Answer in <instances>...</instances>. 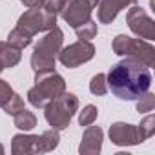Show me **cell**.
<instances>
[{
  "label": "cell",
  "instance_id": "277c9868",
  "mask_svg": "<svg viewBox=\"0 0 155 155\" xmlns=\"http://www.w3.org/2000/svg\"><path fill=\"white\" fill-rule=\"evenodd\" d=\"M44 115H46V120L49 122L51 128L55 130H64L69 126L75 111L79 110V99L73 93H62L60 97L53 99L51 102H48L44 106Z\"/></svg>",
  "mask_w": 155,
  "mask_h": 155
},
{
  "label": "cell",
  "instance_id": "44dd1931",
  "mask_svg": "<svg viewBox=\"0 0 155 155\" xmlns=\"http://www.w3.org/2000/svg\"><path fill=\"white\" fill-rule=\"evenodd\" d=\"M24 108V101H22V97L20 95H17V93H13L11 95V99L2 106V110L8 113V115H15L17 111H20Z\"/></svg>",
  "mask_w": 155,
  "mask_h": 155
},
{
  "label": "cell",
  "instance_id": "d6986e66",
  "mask_svg": "<svg viewBox=\"0 0 155 155\" xmlns=\"http://www.w3.org/2000/svg\"><path fill=\"white\" fill-rule=\"evenodd\" d=\"M90 91L93 95H106L108 93V84H106V75L104 73H97L93 79H91Z\"/></svg>",
  "mask_w": 155,
  "mask_h": 155
},
{
  "label": "cell",
  "instance_id": "7c38bea8",
  "mask_svg": "<svg viewBox=\"0 0 155 155\" xmlns=\"http://www.w3.org/2000/svg\"><path fill=\"white\" fill-rule=\"evenodd\" d=\"M102 148V130L99 126H86L79 151L81 153H99Z\"/></svg>",
  "mask_w": 155,
  "mask_h": 155
},
{
  "label": "cell",
  "instance_id": "6da1fadb",
  "mask_svg": "<svg viewBox=\"0 0 155 155\" xmlns=\"http://www.w3.org/2000/svg\"><path fill=\"white\" fill-rule=\"evenodd\" d=\"M108 90L120 101H137L151 86V71L139 58L126 57L106 75Z\"/></svg>",
  "mask_w": 155,
  "mask_h": 155
},
{
  "label": "cell",
  "instance_id": "d4e9b609",
  "mask_svg": "<svg viewBox=\"0 0 155 155\" xmlns=\"http://www.w3.org/2000/svg\"><path fill=\"white\" fill-rule=\"evenodd\" d=\"M64 2H66V0H44V4H42V8L57 15V13H60V9H62Z\"/></svg>",
  "mask_w": 155,
  "mask_h": 155
},
{
  "label": "cell",
  "instance_id": "2e32d148",
  "mask_svg": "<svg viewBox=\"0 0 155 155\" xmlns=\"http://www.w3.org/2000/svg\"><path fill=\"white\" fill-rule=\"evenodd\" d=\"M13 117H15V126H17L18 130L29 131V130H33V128L37 126V117H35V113L29 111V110H26V108H22L20 111H17Z\"/></svg>",
  "mask_w": 155,
  "mask_h": 155
},
{
  "label": "cell",
  "instance_id": "52a82bcc",
  "mask_svg": "<svg viewBox=\"0 0 155 155\" xmlns=\"http://www.w3.org/2000/svg\"><path fill=\"white\" fill-rule=\"evenodd\" d=\"M95 55V46L90 40L79 38L75 44H69L68 48L58 51V60L66 68H79L81 64L91 60Z\"/></svg>",
  "mask_w": 155,
  "mask_h": 155
},
{
  "label": "cell",
  "instance_id": "9a60e30c",
  "mask_svg": "<svg viewBox=\"0 0 155 155\" xmlns=\"http://www.w3.org/2000/svg\"><path fill=\"white\" fill-rule=\"evenodd\" d=\"M35 142H37V135H15L13 137V144H11V151L15 155L20 153H35Z\"/></svg>",
  "mask_w": 155,
  "mask_h": 155
},
{
  "label": "cell",
  "instance_id": "7a4b0ae2",
  "mask_svg": "<svg viewBox=\"0 0 155 155\" xmlns=\"http://www.w3.org/2000/svg\"><path fill=\"white\" fill-rule=\"evenodd\" d=\"M66 91L64 79L55 69L38 71L35 77V86L28 91V101L35 108H44L53 99L60 97Z\"/></svg>",
  "mask_w": 155,
  "mask_h": 155
},
{
  "label": "cell",
  "instance_id": "603a6c76",
  "mask_svg": "<svg viewBox=\"0 0 155 155\" xmlns=\"http://www.w3.org/2000/svg\"><path fill=\"white\" fill-rule=\"evenodd\" d=\"M137 130H139V135H140L142 140L148 139V137H151V135H153V115H148V117L140 122V126H139Z\"/></svg>",
  "mask_w": 155,
  "mask_h": 155
},
{
  "label": "cell",
  "instance_id": "4fadbf2b",
  "mask_svg": "<svg viewBox=\"0 0 155 155\" xmlns=\"http://www.w3.org/2000/svg\"><path fill=\"white\" fill-rule=\"evenodd\" d=\"M22 49L11 46L9 42H0V68H15L22 58Z\"/></svg>",
  "mask_w": 155,
  "mask_h": 155
},
{
  "label": "cell",
  "instance_id": "e0dca14e",
  "mask_svg": "<svg viewBox=\"0 0 155 155\" xmlns=\"http://www.w3.org/2000/svg\"><path fill=\"white\" fill-rule=\"evenodd\" d=\"M31 40H33V35H29L28 31H24L22 28H15L9 35H8V42L11 44V46H15V48H18V49H24V48H28L29 44H31Z\"/></svg>",
  "mask_w": 155,
  "mask_h": 155
},
{
  "label": "cell",
  "instance_id": "9c48e42d",
  "mask_svg": "<svg viewBox=\"0 0 155 155\" xmlns=\"http://www.w3.org/2000/svg\"><path fill=\"white\" fill-rule=\"evenodd\" d=\"M91 9L93 8L86 0H66L62 9H60V15L75 29L77 26H81V24H84L91 18Z\"/></svg>",
  "mask_w": 155,
  "mask_h": 155
},
{
  "label": "cell",
  "instance_id": "7402d4cb",
  "mask_svg": "<svg viewBox=\"0 0 155 155\" xmlns=\"http://www.w3.org/2000/svg\"><path fill=\"white\" fill-rule=\"evenodd\" d=\"M153 106H155V97L151 95V93H144V95H140L139 97V102H137V111L139 113H146V111H151L153 110Z\"/></svg>",
  "mask_w": 155,
  "mask_h": 155
},
{
  "label": "cell",
  "instance_id": "8992f818",
  "mask_svg": "<svg viewBox=\"0 0 155 155\" xmlns=\"http://www.w3.org/2000/svg\"><path fill=\"white\" fill-rule=\"evenodd\" d=\"M18 28L28 31L29 35H37L40 31H48L57 26V15L44 9V8H31L28 9L17 22Z\"/></svg>",
  "mask_w": 155,
  "mask_h": 155
},
{
  "label": "cell",
  "instance_id": "8fae6325",
  "mask_svg": "<svg viewBox=\"0 0 155 155\" xmlns=\"http://www.w3.org/2000/svg\"><path fill=\"white\" fill-rule=\"evenodd\" d=\"M130 4H133V0H99V22L111 24L115 17Z\"/></svg>",
  "mask_w": 155,
  "mask_h": 155
},
{
  "label": "cell",
  "instance_id": "5b68a950",
  "mask_svg": "<svg viewBox=\"0 0 155 155\" xmlns=\"http://www.w3.org/2000/svg\"><path fill=\"white\" fill-rule=\"evenodd\" d=\"M113 51L122 57H133L144 62L148 68H153L155 64V49L150 42L142 38H131L126 35H117L113 38Z\"/></svg>",
  "mask_w": 155,
  "mask_h": 155
},
{
  "label": "cell",
  "instance_id": "5bb4252c",
  "mask_svg": "<svg viewBox=\"0 0 155 155\" xmlns=\"http://www.w3.org/2000/svg\"><path fill=\"white\" fill-rule=\"evenodd\" d=\"M58 130L51 128L48 131H44L42 135H37V142H35V153H46V151H51L58 146Z\"/></svg>",
  "mask_w": 155,
  "mask_h": 155
},
{
  "label": "cell",
  "instance_id": "ffe728a7",
  "mask_svg": "<svg viewBox=\"0 0 155 155\" xmlns=\"http://www.w3.org/2000/svg\"><path fill=\"white\" fill-rule=\"evenodd\" d=\"M97 117H99V110H97L93 104H88V106L81 111L79 122H81V126H90V124H93V122L97 120Z\"/></svg>",
  "mask_w": 155,
  "mask_h": 155
},
{
  "label": "cell",
  "instance_id": "ac0fdd59",
  "mask_svg": "<svg viewBox=\"0 0 155 155\" xmlns=\"http://www.w3.org/2000/svg\"><path fill=\"white\" fill-rule=\"evenodd\" d=\"M75 33H77V37L82 38V40H91V38L97 37V22H93V20L90 18L88 22L77 26V28H75Z\"/></svg>",
  "mask_w": 155,
  "mask_h": 155
},
{
  "label": "cell",
  "instance_id": "83f0119b",
  "mask_svg": "<svg viewBox=\"0 0 155 155\" xmlns=\"http://www.w3.org/2000/svg\"><path fill=\"white\" fill-rule=\"evenodd\" d=\"M2 71H4V69H2V68H0V73H2Z\"/></svg>",
  "mask_w": 155,
  "mask_h": 155
},
{
  "label": "cell",
  "instance_id": "484cf974",
  "mask_svg": "<svg viewBox=\"0 0 155 155\" xmlns=\"http://www.w3.org/2000/svg\"><path fill=\"white\" fill-rule=\"evenodd\" d=\"M20 2L26 6V8H42V4H44V0H20Z\"/></svg>",
  "mask_w": 155,
  "mask_h": 155
},
{
  "label": "cell",
  "instance_id": "cb8c5ba5",
  "mask_svg": "<svg viewBox=\"0 0 155 155\" xmlns=\"http://www.w3.org/2000/svg\"><path fill=\"white\" fill-rule=\"evenodd\" d=\"M13 93H15V91H13V88L9 86V82H6V81L0 79V108H2V106L11 99Z\"/></svg>",
  "mask_w": 155,
  "mask_h": 155
},
{
  "label": "cell",
  "instance_id": "4316f807",
  "mask_svg": "<svg viewBox=\"0 0 155 155\" xmlns=\"http://www.w3.org/2000/svg\"><path fill=\"white\" fill-rule=\"evenodd\" d=\"M2 153H4V146H2V144H0V155H2Z\"/></svg>",
  "mask_w": 155,
  "mask_h": 155
},
{
  "label": "cell",
  "instance_id": "30bf717a",
  "mask_svg": "<svg viewBox=\"0 0 155 155\" xmlns=\"http://www.w3.org/2000/svg\"><path fill=\"white\" fill-rule=\"evenodd\" d=\"M110 139L117 146L142 142V139L139 135V130L133 124H126V122H115V124H111V128H110Z\"/></svg>",
  "mask_w": 155,
  "mask_h": 155
},
{
  "label": "cell",
  "instance_id": "3957f363",
  "mask_svg": "<svg viewBox=\"0 0 155 155\" xmlns=\"http://www.w3.org/2000/svg\"><path fill=\"white\" fill-rule=\"evenodd\" d=\"M62 42H64V33L60 28L55 26L48 29V33L35 44V49L31 55V68L35 73L55 68V58L62 49Z\"/></svg>",
  "mask_w": 155,
  "mask_h": 155
},
{
  "label": "cell",
  "instance_id": "ba28073f",
  "mask_svg": "<svg viewBox=\"0 0 155 155\" xmlns=\"http://www.w3.org/2000/svg\"><path fill=\"white\" fill-rule=\"evenodd\" d=\"M126 20H128L130 29L137 37H140L142 40H153L155 38V24L139 4H133V8L126 15Z\"/></svg>",
  "mask_w": 155,
  "mask_h": 155
}]
</instances>
